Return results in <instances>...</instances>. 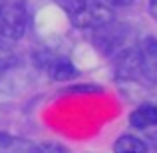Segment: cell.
<instances>
[{"label": "cell", "mask_w": 157, "mask_h": 153, "mask_svg": "<svg viewBox=\"0 0 157 153\" xmlns=\"http://www.w3.org/2000/svg\"><path fill=\"white\" fill-rule=\"evenodd\" d=\"M129 123L135 129H149V127L157 125V105L143 103V105L135 107L129 113Z\"/></svg>", "instance_id": "8992f818"}, {"label": "cell", "mask_w": 157, "mask_h": 153, "mask_svg": "<svg viewBox=\"0 0 157 153\" xmlns=\"http://www.w3.org/2000/svg\"><path fill=\"white\" fill-rule=\"evenodd\" d=\"M44 70L48 72V76L56 82H68L72 78H76V68L74 64L68 60V58L62 56H52V54H46L44 56Z\"/></svg>", "instance_id": "277c9868"}, {"label": "cell", "mask_w": 157, "mask_h": 153, "mask_svg": "<svg viewBox=\"0 0 157 153\" xmlns=\"http://www.w3.org/2000/svg\"><path fill=\"white\" fill-rule=\"evenodd\" d=\"M137 56L141 76H145L151 84H157V40L151 36L143 38L137 48Z\"/></svg>", "instance_id": "3957f363"}, {"label": "cell", "mask_w": 157, "mask_h": 153, "mask_svg": "<svg viewBox=\"0 0 157 153\" xmlns=\"http://www.w3.org/2000/svg\"><path fill=\"white\" fill-rule=\"evenodd\" d=\"M28 153H72L66 145L62 143H56V141H44V143H38L36 147H32Z\"/></svg>", "instance_id": "ba28073f"}, {"label": "cell", "mask_w": 157, "mask_h": 153, "mask_svg": "<svg viewBox=\"0 0 157 153\" xmlns=\"http://www.w3.org/2000/svg\"><path fill=\"white\" fill-rule=\"evenodd\" d=\"M115 72H117V78H121V80H131L137 74H141L139 72L137 50H125L119 54L115 58Z\"/></svg>", "instance_id": "5b68a950"}, {"label": "cell", "mask_w": 157, "mask_h": 153, "mask_svg": "<svg viewBox=\"0 0 157 153\" xmlns=\"http://www.w3.org/2000/svg\"><path fill=\"white\" fill-rule=\"evenodd\" d=\"M28 26V12L22 0H0V40L16 42Z\"/></svg>", "instance_id": "7a4b0ae2"}, {"label": "cell", "mask_w": 157, "mask_h": 153, "mask_svg": "<svg viewBox=\"0 0 157 153\" xmlns=\"http://www.w3.org/2000/svg\"><path fill=\"white\" fill-rule=\"evenodd\" d=\"M64 4L76 28H104L113 20V12L104 0H66Z\"/></svg>", "instance_id": "6da1fadb"}, {"label": "cell", "mask_w": 157, "mask_h": 153, "mask_svg": "<svg viewBox=\"0 0 157 153\" xmlns=\"http://www.w3.org/2000/svg\"><path fill=\"white\" fill-rule=\"evenodd\" d=\"M107 6H129L133 0H104Z\"/></svg>", "instance_id": "9c48e42d"}, {"label": "cell", "mask_w": 157, "mask_h": 153, "mask_svg": "<svg viewBox=\"0 0 157 153\" xmlns=\"http://www.w3.org/2000/svg\"><path fill=\"white\" fill-rule=\"evenodd\" d=\"M113 153H147V143L135 135H121L113 143Z\"/></svg>", "instance_id": "52a82bcc"}, {"label": "cell", "mask_w": 157, "mask_h": 153, "mask_svg": "<svg viewBox=\"0 0 157 153\" xmlns=\"http://www.w3.org/2000/svg\"><path fill=\"white\" fill-rule=\"evenodd\" d=\"M149 12L153 14V18H157V0H149Z\"/></svg>", "instance_id": "30bf717a"}]
</instances>
